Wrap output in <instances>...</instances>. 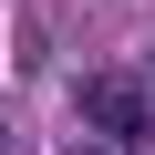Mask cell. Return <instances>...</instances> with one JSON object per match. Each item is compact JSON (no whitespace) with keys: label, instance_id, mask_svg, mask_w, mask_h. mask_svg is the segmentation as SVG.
Segmentation results:
<instances>
[{"label":"cell","instance_id":"2","mask_svg":"<svg viewBox=\"0 0 155 155\" xmlns=\"http://www.w3.org/2000/svg\"><path fill=\"white\" fill-rule=\"evenodd\" d=\"M83 155H124V145H83Z\"/></svg>","mask_w":155,"mask_h":155},{"label":"cell","instance_id":"1","mask_svg":"<svg viewBox=\"0 0 155 155\" xmlns=\"http://www.w3.org/2000/svg\"><path fill=\"white\" fill-rule=\"evenodd\" d=\"M83 114H93V134H104V145H124V155L155 134V104H145L134 72H93V83H83Z\"/></svg>","mask_w":155,"mask_h":155}]
</instances>
